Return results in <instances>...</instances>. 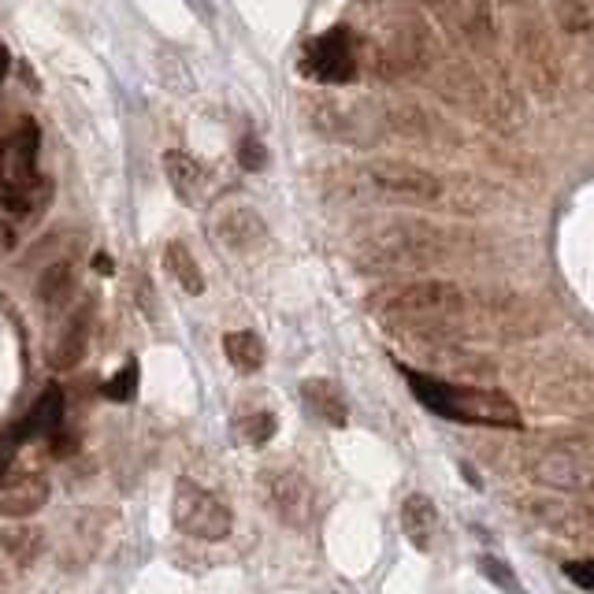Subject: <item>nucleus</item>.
<instances>
[{"instance_id":"obj_1","label":"nucleus","mask_w":594,"mask_h":594,"mask_svg":"<svg viewBox=\"0 0 594 594\" xmlns=\"http://www.w3.org/2000/svg\"><path fill=\"white\" fill-rule=\"evenodd\" d=\"M402 376L408 383V391L424 408H432L442 421L457 424H480V427H520L524 416L516 408L513 397H505L502 391H486V386H464L450 383V379H435L427 372H413L402 365Z\"/></svg>"},{"instance_id":"obj_2","label":"nucleus","mask_w":594,"mask_h":594,"mask_svg":"<svg viewBox=\"0 0 594 594\" xmlns=\"http://www.w3.org/2000/svg\"><path fill=\"white\" fill-rule=\"evenodd\" d=\"M37 126L23 123L15 134L0 142V223L12 227L37 216V209L48 201V179L37 171Z\"/></svg>"},{"instance_id":"obj_3","label":"nucleus","mask_w":594,"mask_h":594,"mask_svg":"<svg viewBox=\"0 0 594 594\" xmlns=\"http://www.w3.org/2000/svg\"><path fill=\"white\" fill-rule=\"evenodd\" d=\"M446 235L432 223H386L376 235L360 242L357 257L368 271H408V268H427L435 260L446 257Z\"/></svg>"},{"instance_id":"obj_4","label":"nucleus","mask_w":594,"mask_h":594,"mask_svg":"<svg viewBox=\"0 0 594 594\" xmlns=\"http://www.w3.org/2000/svg\"><path fill=\"white\" fill-rule=\"evenodd\" d=\"M376 309L394 320L421 324V327H446L464 316L469 298H464V290L453 287V282L421 279V282H402V287L379 290Z\"/></svg>"},{"instance_id":"obj_5","label":"nucleus","mask_w":594,"mask_h":594,"mask_svg":"<svg viewBox=\"0 0 594 594\" xmlns=\"http://www.w3.org/2000/svg\"><path fill=\"white\" fill-rule=\"evenodd\" d=\"M524 469L535 483L561 494H591L594 491V457L580 442H547L524 457Z\"/></svg>"},{"instance_id":"obj_6","label":"nucleus","mask_w":594,"mask_h":594,"mask_svg":"<svg viewBox=\"0 0 594 594\" xmlns=\"http://www.w3.org/2000/svg\"><path fill=\"white\" fill-rule=\"evenodd\" d=\"M513 48H516V60H520L528 90L539 97V101H553L561 90V56L547 26H542L539 19L524 15L513 31Z\"/></svg>"},{"instance_id":"obj_7","label":"nucleus","mask_w":594,"mask_h":594,"mask_svg":"<svg viewBox=\"0 0 594 594\" xmlns=\"http://www.w3.org/2000/svg\"><path fill=\"white\" fill-rule=\"evenodd\" d=\"M171 516L182 531L193 535V539H204V542L227 539L231 528H235V516H231L227 505H223L212 491H204V486L190 483V480H182L175 486Z\"/></svg>"},{"instance_id":"obj_8","label":"nucleus","mask_w":594,"mask_h":594,"mask_svg":"<svg viewBox=\"0 0 594 594\" xmlns=\"http://www.w3.org/2000/svg\"><path fill=\"white\" fill-rule=\"evenodd\" d=\"M368 187L386 193L394 201H413V204H432L446 193V182L435 171L416 168L405 160H372L365 168Z\"/></svg>"},{"instance_id":"obj_9","label":"nucleus","mask_w":594,"mask_h":594,"mask_svg":"<svg viewBox=\"0 0 594 594\" xmlns=\"http://www.w3.org/2000/svg\"><path fill=\"white\" fill-rule=\"evenodd\" d=\"M260 494L268 509L290 528H309L316 516V486L294 469H265L260 472Z\"/></svg>"},{"instance_id":"obj_10","label":"nucleus","mask_w":594,"mask_h":594,"mask_svg":"<svg viewBox=\"0 0 594 594\" xmlns=\"http://www.w3.org/2000/svg\"><path fill=\"white\" fill-rule=\"evenodd\" d=\"M357 67H360V53L349 26H330L327 34H320L305 45V71L316 82L343 86L354 79Z\"/></svg>"},{"instance_id":"obj_11","label":"nucleus","mask_w":594,"mask_h":594,"mask_svg":"<svg viewBox=\"0 0 594 594\" xmlns=\"http://www.w3.org/2000/svg\"><path fill=\"white\" fill-rule=\"evenodd\" d=\"M216 242L231 253H253L268 242V223L260 220L253 209H246V204H235V209L220 212Z\"/></svg>"},{"instance_id":"obj_12","label":"nucleus","mask_w":594,"mask_h":594,"mask_svg":"<svg viewBox=\"0 0 594 594\" xmlns=\"http://www.w3.org/2000/svg\"><path fill=\"white\" fill-rule=\"evenodd\" d=\"M48 502V480L42 472H8L4 483H0V513L4 516H23L37 513Z\"/></svg>"},{"instance_id":"obj_13","label":"nucleus","mask_w":594,"mask_h":594,"mask_svg":"<svg viewBox=\"0 0 594 594\" xmlns=\"http://www.w3.org/2000/svg\"><path fill=\"white\" fill-rule=\"evenodd\" d=\"M64 424V391L48 386V391L31 405V413L23 416V424L15 427V442H31V438H53Z\"/></svg>"},{"instance_id":"obj_14","label":"nucleus","mask_w":594,"mask_h":594,"mask_svg":"<svg viewBox=\"0 0 594 594\" xmlns=\"http://www.w3.org/2000/svg\"><path fill=\"white\" fill-rule=\"evenodd\" d=\"M301 397H305L309 413L316 416V421H324L330 427H346L349 424V405H346V394L338 391L335 379H305L301 383Z\"/></svg>"},{"instance_id":"obj_15","label":"nucleus","mask_w":594,"mask_h":594,"mask_svg":"<svg viewBox=\"0 0 594 594\" xmlns=\"http://www.w3.org/2000/svg\"><path fill=\"white\" fill-rule=\"evenodd\" d=\"M453 26L469 37L472 45H494L498 26H494V8L491 0H446Z\"/></svg>"},{"instance_id":"obj_16","label":"nucleus","mask_w":594,"mask_h":594,"mask_svg":"<svg viewBox=\"0 0 594 594\" xmlns=\"http://www.w3.org/2000/svg\"><path fill=\"white\" fill-rule=\"evenodd\" d=\"M402 531L416 550H432L438 535V509L427 494H408L402 502Z\"/></svg>"},{"instance_id":"obj_17","label":"nucleus","mask_w":594,"mask_h":594,"mask_svg":"<svg viewBox=\"0 0 594 594\" xmlns=\"http://www.w3.org/2000/svg\"><path fill=\"white\" fill-rule=\"evenodd\" d=\"M90 327H93V301H86L82 313L71 316V324L64 327L60 343H56L53 349V368H60V372H67V368H75L86 354V343H90Z\"/></svg>"},{"instance_id":"obj_18","label":"nucleus","mask_w":594,"mask_h":594,"mask_svg":"<svg viewBox=\"0 0 594 594\" xmlns=\"http://www.w3.org/2000/svg\"><path fill=\"white\" fill-rule=\"evenodd\" d=\"M164 171H168V187L175 190V198L187 201V204L198 201L201 182H204V168L190 157V153L171 149L168 157H164Z\"/></svg>"},{"instance_id":"obj_19","label":"nucleus","mask_w":594,"mask_h":594,"mask_svg":"<svg viewBox=\"0 0 594 594\" xmlns=\"http://www.w3.org/2000/svg\"><path fill=\"white\" fill-rule=\"evenodd\" d=\"M547 528L553 531H564L569 539L576 542H591L594 539V513H580V509H561V505L553 502H539V509H535Z\"/></svg>"},{"instance_id":"obj_20","label":"nucleus","mask_w":594,"mask_h":594,"mask_svg":"<svg viewBox=\"0 0 594 594\" xmlns=\"http://www.w3.org/2000/svg\"><path fill=\"white\" fill-rule=\"evenodd\" d=\"M164 268L171 271V279L179 282L190 298L204 294V276H201L198 260H193V253L182 246V242H168V249H164Z\"/></svg>"},{"instance_id":"obj_21","label":"nucleus","mask_w":594,"mask_h":594,"mask_svg":"<svg viewBox=\"0 0 594 594\" xmlns=\"http://www.w3.org/2000/svg\"><path fill=\"white\" fill-rule=\"evenodd\" d=\"M223 354H227V360L238 372H257L265 365V343L253 330H231V335H223Z\"/></svg>"},{"instance_id":"obj_22","label":"nucleus","mask_w":594,"mask_h":594,"mask_svg":"<svg viewBox=\"0 0 594 594\" xmlns=\"http://www.w3.org/2000/svg\"><path fill=\"white\" fill-rule=\"evenodd\" d=\"M75 298V276L71 265H53L37 282V301L48 309V313H60L67 301Z\"/></svg>"},{"instance_id":"obj_23","label":"nucleus","mask_w":594,"mask_h":594,"mask_svg":"<svg viewBox=\"0 0 594 594\" xmlns=\"http://www.w3.org/2000/svg\"><path fill=\"white\" fill-rule=\"evenodd\" d=\"M0 547L12 558L15 564H31L37 553H42V531L31 528V524H15V528H4L0 531Z\"/></svg>"},{"instance_id":"obj_24","label":"nucleus","mask_w":594,"mask_h":594,"mask_svg":"<svg viewBox=\"0 0 594 594\" xmlns=\"http://www.w3.org/2000/svg\"><path fill=\"white\" fill-rule=\"evenodd\" d=\"M550 12L564 34H587L594 26V0H550Z\"/></svg>"},{"instance_id":"obj_25","label":"nucleus","mask_w":594,"mask_h":594,"mask_svg":"<svg viewBox=\"0 0 594 594\" xmlns=\"http://www.w3.org/2000/svg\"><path fill=\"white\" fill-rule=\"evenodd\" d=\"M238 427H242V435H246V442L265 446L268 438L276 435V416H271L268 408H253V413L238 416Z\"/></svg>"},{"instance_id":"obj_26","label":"nucleus","mask_w":594,"mask_h":594,"mask_svg":"<svg viewBox=\"0 0 594 594\" xmlns=\"http://www.w3.org/2000/svg\"><path fill=\"white\" fill-rule=\"evenodd\" d=\"M138 360H126V365L115 372L109 383H104V397L109 402H131L134 391H138Z\"/></svg>"},{"instance_id":"obj_27","label":"nucleus","mask_w":594,"mask_h":594,"mask_svg":"<svg viewBox=\"0 0 594 594\" xmlns=\"http://www.w3.org/2000/svg\"><path fill=\"white\" fill-rule=\"evenodd\" d=\"M238 164L246 171H260L268 164V153H265V142L257 138V134H246L238 145Z\"/></svg>"},{"instance_id":"obj_28","label":"nucleus","mask_w":594,"mask_h":594,"mask_svg":"<svg viewBox=\"0 0 594 594\" xmlns=\"http://www.w3.org/2000/svg\"><path fill=\"white\" fill-rule=\"evenodd\" d=\"M564 580L576 583L580 591H594V558H583V561H569L561 564Z\"/></svg>"},{"instance_id":"obj_29","label":"nucleus","mask_w":594,"mask_h":594,"mask_svg":"<svg viewBox=\"0 0 594 594\" xmlns=\"http://www.w3.org/2000/svg\"><path fill=\"white\" fill-rule=\"evenodd\" d=\"M483 572L494 583H502V587H516V580L509 576V569H498V561H494V558H483Z\"/></svg>"},{"instance_id":"obj_30","label":"nucleus","mask_w":594,"mask_h":594,"mask_svg":"<svg viewBox=\"0 0 594 594\" xmlns=\"http://www.w3.org/2000/svg\"><path fill=\"white\" fill-rule=\"evenodd\" d=\"M8 64H12V56H8V48L0 45V82H4V75H8Z\"/></svg>"},{"instance_id":"obj_31","label":"nucleus","mask_w":594,"mask_h":594,"mask_svg":"<svg viewBox=\"0 0 594 594\" xmlns=\"http://www.w3.org/2000/svg\"><path fill=\"white\" fill-rule=\"evenodd\" d=\"M502 4H513L516 8V4H528V0H502Z\"/></svg>"}]
</instances>
